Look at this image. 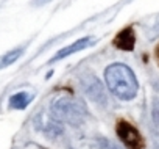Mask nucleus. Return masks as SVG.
<instances>
[{"label":"nucleus","instance_id":"obj_4","mask_svg":"<svg viewBox=\"0 0 159 149\" xmlns=\"http://www.w3.org/2000/svg\"><path fill=\"white\" fill-rule=\"evenodd\" d=\"M116 132H117L119 138L122 140V143L128 149H143V138H142V135L128 121L120 119L117 122V126H116Z\"/></svg>","mask_w":159,"mask_h":149},{"label":"nucleus","instance_id":"obj_3","mask_svg":"<svg viewBox=\"0 0 159 149\" xmlns=\"http://www.w3.org/2000/svg\"><path fill=\"white\" fill-rule=\"evenodd\" d=\"M80 82H81V88L84 91V94L94 101L95 104H100V105H105L108 97H106V93H105V88L103 85L100 83V80L94 76V74L91 72H86L81 76V79H80Z\"/></svg>","mask_w":159,"mask_h":149},{"label":"nucleus","instance_id":"obj_2","mask_svg":"<svg viewBox=\"0 0 159 149\" xmlns=\"http://www.w3.org/2000/svg\"><path fill=\"white\" fill-rule=\"evenodd\" d=\"M52 110H53V115L58 119L67 121L70 124L80 122V121H81V118H83V115H84V108H83L81 104L73 101V99H67V97L58 99L53 104Z\"/></svg>","mask_w":159,"mask_h":149},{"label":"nucleus","instance_id":"obj_5","mask_svg":"<svg viewBox=\"0 0 159 149\" xmlns=\"http://www.w3.org/2000/svg\"><path fill=\"white\" fill-rule=\"evenodd\" d=\"M134 42H136V35H134V30L131 27H126L123 30H120L117 33V36L114 38V46L120 50H125V52H131L133 47H134Z\"/></svg>","mask_w":159,"mask_h":149},{"label":"nucleus","instance_id":"obj_9","mask_svg":"<svg viewBox=\"0 0 159 149\" xmlns=\"http://www.w3.org/2000/svg\"><path fill=\"white\" fill-rule=\"evenodd\" d=\"M156 58H157V63H159V44H157V47H156Z\"/></svg>","mask_w":159,"mask_h":149},{"label":"nucleus","instance_id":"obj_8","mask_svg":"<svg viewBox=\"0 0 159 149\" xmlns=\"http://www.w3.org/2000/svg\"><path fill=\"white\" fill-rule=\"evenodd\" d=\"M22 53H24V49H14V50H10L5 55H2V57H0V69H3V67L13 64Z\"/></svg>","mask_w":159,"mask_h":149},{"label":"nucleus","instance_id":"obj_6","mask_svg":"<svg viewBox=\"0 0 159 149\" xmlns=\"http://www.w3.org/2000/svg\"><path fill=\"white\" fill-rule=\"evenodd\" d=\"M92 42V38L91 36H86V38H81V39H78V41H75L73 44H70V46H67V47H62L50 61L52 63H55V61H58V60H62V58H66V57H69V55H72V53H75V52H80V50H83V49H86L89 44Z\"/></svg>","mask_w":159,"mask_h":149},{"label":"nucleus","instance_id":"obj_7","mask_svg":"<svg viewBox=\"0 0 159 149\" xmlns=\"http://www.w3.org/2000/svg\"><path fill=\"white\" fill-rule=\"evenodd\" d=\"M31 94L28 93H17V94H13L10 97V107L11 108H17V110H22L25 108L30 102H31Z\"/></svg>","mask_w":159,"mask_h":149},{"label":"nucleus","instance_id":"obj_1","mask_svg":"<svg viewBox=\"0 0 159 149\" xmlns=\"http://www.w3.org/2000/svg\"><path fill=\"white\" fill-rule=\"evenodd\" d=\"M105 79L112 94L122 101H131L136 97L139 85L134 72L122 63H114L106 67Z\"/></svg>","mask_w":159,"mask_h":149}]
</instances>
